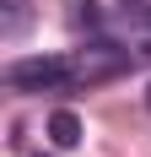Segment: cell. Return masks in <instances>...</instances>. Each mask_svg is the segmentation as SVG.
Listing matches in <instances>:
<instances>
[{"mask_svg":"<svg viewBox=\"0 0 151 157\" xmlns=\"http://www.w3.org/2000/svg\"><path fill=\"white\" fill-rule=\"evenodd\" d=\"M6 81L16 92H54V87H70L76 81V65L60 60V54H32V60H16L6 71Z\"/></svg>","mask_w":151,"mask_h":157,"instance_id":"1","label":"cell"},{"mask_svg":"<svg viewBox=\"0 0 151 157\" xmlns=\"http://www.w3.org/2000/svg\"><path fill=\"white\" fill-rule=\"evenodd\" d=\"M76 81H108V76H119V71H130V49H113V44H92L76 54Z\"/></svg>","mask_w":151,"mask_h":157,"instance_id":"2","label":"cell"},{"mask_svg":"<svg viewBox=\"0 0 151 157\" xmlns=\"http://www.w3.org/2000/svg\"><path fill=\"white\" fill-rule=\"evenodd\" d=\"M49 141L60 146V152L81 146V119H76L70 109H54V114H49Z\"/></svg>","mask_w":151,"mask_h":157,"instance_id":"3","label":"cell"},{"mask_svg":"<svg viewBox=\"0 0 151 157\" xmlns=\"http://www.w3.org/2000/svg\"><path fill=\"white\" fill-rule=\"evenodd\" d=\"M27 0H0V33H6V38H16V33L27 27Z\"/></svg>","mask_w":151,"mask_h":157,"instance_id":"4","label":"cell"},{"mask_svg":"<svg viewBox=\"0 0 151 157\" xmlns=\"http://www.w3.org/2000/svg\"><path fill=\"white\" fill-rule=\"evenodd\" d=\"M146 109H151V87H146Z\"/></svg>","mask_w":151,"mask_h":157,"instance_id":"5","label":"cell"}]
</instances>
